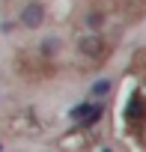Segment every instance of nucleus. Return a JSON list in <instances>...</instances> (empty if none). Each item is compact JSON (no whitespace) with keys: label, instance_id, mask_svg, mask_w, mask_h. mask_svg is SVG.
I'll use <instances>...</instances> for the list:
<instances>
[{"label":"nucleus","instance_id":"nucleus-4","mask_svg":"<svg viewBox=\"0 0 146 152\" xmlns=\"http://www.w3.org/2000/svg\"><path fill=\"white\" fill-rule=\"evenodd\" d=\"M110 93H113V81H110V78H101V81H96V84L90 87V99H93V102H104Z\"/></svg>","mask_w":146,"mask_h":152},{"label":"nucleus","instance_id":"nucleus-2","mask_svg":"<svg viewBox=\"0 0 146 152\" xmlns=\"http://www.w3.org/2000/svg\"><path fill=\"white\" fill-rule=\"evenodd\" d=\"M104 39H101V33H84L81 39H78V51L84 54V57H90V60H101L104 57Z\"/></svg>","mask_w":146,"mask_h":152},{"label":"nucleus","instance_id":"nucleus-7","mask_svg":"<svg viewBox=\"0 0 146 152\" xmlns=\"http://www.w3.org/2000/svg\"><path fill=\"white\" fill-rule=\"evenodd\" d=\"M101 152H113V149H110V146H104V149H101Z\"/></svg>","mask_w":146,"mask_h":152},{"label":"nucleus","instance_id":"nucleus-5","mask_svg":"<svg viewBox=\"0 0 146 152\" xmlns=\"http://www.w3.org/2000/svg\"><path fill=\"white\" fill-rule=\"evenodd\" d=\"M101 24H104V15H101V12H90V15H87V27H90V33H99Z\"/></svg>","mask_w":146,"mask_h":152},{"label":"nucleus","instance_id":"nucleus-8","mask_svg":"<svg viewBox=\"0 0 146 152\" xmlns=\"http://www.w3.org/2000/svg\"><path fill=\"white\" fill-rule=\"evenodd\" d=\"M0 152H3V146H0Z\"/></svg>","mask_w":146,"mask_h":152},{"label":"nucleus","instance_id":"nucleus-3","mask_svg":"<svg viewBox=\"0 0 146 152\" xmlns=\"http://www.w3.org/2000/svg\"><path fill=\"white\" fill-rule=\"evenodd\" d=\"M42 21H45V6L39 3V0H33V3H27V6L21 9V24H24L27 30H39Z\"/></svg>","mask_w":146,"mask_h":152},{"label":"nucleus","instance_id":"nucleus-1","mask_svg":"<svg viewBox=\"0 0 146 152\" xmlns=\"http://www.w3.org/2000/svg\"><path fill=\"white\" fill-rule=\"evenodd\" d=\"M122 119H125L128 125H140V122L146 119V99H143L140 90H134V93L128 96V102H125V107H122Z\"/></svg>","mask_w":146,"mask_h":152},{"label":"nucleus","instance_id":"nucleus-6","mask_svg":"<svg viewBox=\"0 0 146 152\" xmlns=\"http://www.w3.org/2000/svg\"><path fill=\"white\" fill-rule=\"evenodd\" d=\"M57 51H60V39H45L42 42V54L45 57H57Z\"/></svg>","mask_w":146,"mask_h":152}]
</instances>
